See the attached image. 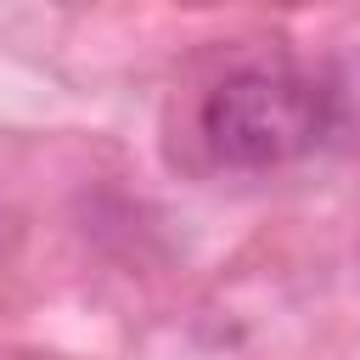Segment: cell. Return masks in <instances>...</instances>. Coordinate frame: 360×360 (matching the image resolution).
Segmentation results:
<instances>
[{"label": "cell", "mask_w": 360, "mask_h": 360, "mask_svg": "<svg viewBox=\"0 0 360 360\" xmlns=\"http://www.w3.org/2000/svg\"><path fill=\"white\" fill-rule=\"evenodd\" d=\"M197 135L219 169H281L326 141L321 73L287 62H248L208 84L197 107Z\"/></svg>", "instance_id": "1"}, {"label": "cell", "mask_w": 360, "mask_h": 360, "mask_svg": "<svg viewBox=\"0 0 360 360\" xmlns=\"http://www.w3.org/2000/svg\"><path fill=\"white\" fill-rule=\"evenodd\" d=\"M321 90H326V141L360 152V56H343L332 73H321Z\"/></svg>", "instance_id": "2"}]
</instances>
